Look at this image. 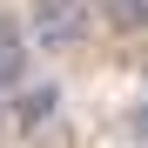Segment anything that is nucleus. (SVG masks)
<instances>
[{
	"label": "nucleus",
	"mask_w": 148,
	"mask_h": 148,
	"mask_svg": "<svg viewBox=\"0 0 148 148\" xmlns=\"http://www.w3.org/2000/svg\"><path fill=\"white\" fill-rule=\"evenodd\" d=\"M88 7L101 14L114 34H141V27H148V0H88Z\"/></svg>",
	"instance_id": "7ed1b4c3"
},
{
	"label": "nucleus",
	"mask_w": 148,
	"mask_h": 148,
	"mask_svg": "<svg viewBox=\"0 0 148 148\" xmlns=\"http://www.w3.org/2000/svg\"><path fill=\"white\" fill-rule=\"evenodd\" d=\"M54 101H61V88H54V81L27 88V94H20V128H40V121L54 114Z\"/></svg>",
	"instance_id": "20e7f679"
},
{
	"label": "nucleus",
	"mask_w": 148,
	"mask_h": 148,
	"mask_svg": "<svg viewBox=\"0 0 148 148\" xmlns=\"http://www.w3.org/2000/svg\"><path fill=\"white\" fill-rule=\"evenodd\" d=\"M20 74H27V27L14 14H0V94H14Z\"/></svg>",
	"instance_id": "f03ea898"
},
{
	"label": "nucleus",
	"mask_w": 148,
	"mask_h": 148,
	"mask_svg": "<svg viewBox=\"0 0 148 148\" xmlns=\"http://www.w3.org/2000/svg\"><path fill=\"white\" fill-rule=\"evenodd\" d=\"M88 27H94V7L88 0H34L27 7V34H34V47H47V54L81 47Z\"/></svg>",
	"instance_id": "f257e3e1"
},
{
	"label": "nucleus",
	"mask_w": 148,
	"mask_h": 148,
	"mask_svg": "<svg viewBox=\"0 0 148 148\" xmlns=\"http://www.w3.org/2000/svg\"><path fill=\"white\" fill-rule=\"evenodd\" d=\"M128 141H135V148H148V94L128 108Z\"/></svg>",
	"instance_id": "39448f33"
}]
</instances>
